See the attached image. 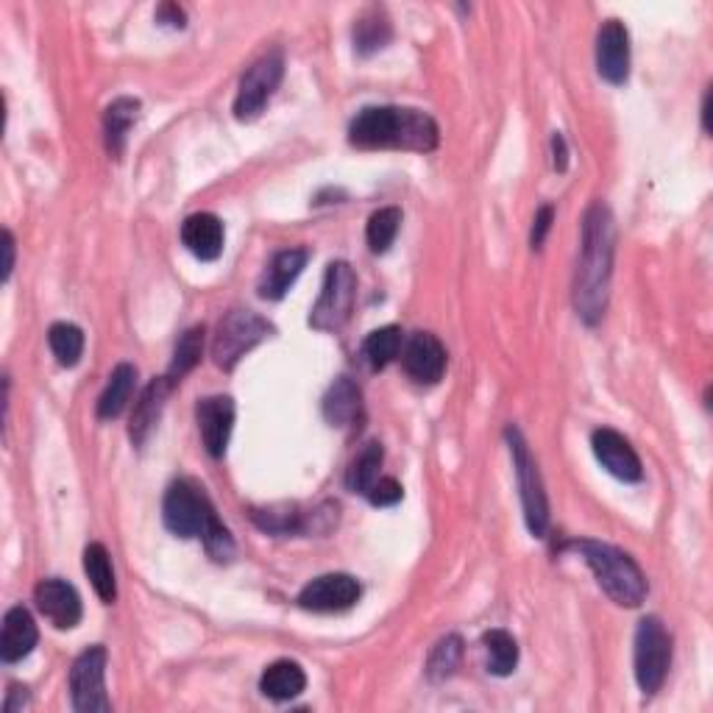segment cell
Returning <instances> with one entry per match:
<instances>
[{
  "label": "cell",
  "mask_w": 713,
  "mask_h": 713,
  "mask_svg": "<svg viewBox=\"0 0 713 713\" xmlns=\"http://www.w3.org/2000/svg\"><path fill=\"white\" fill-rule=\"evenodd\" d=\"M617 252V226L613 215L602 201L588 206L582 217V254L574 279V307L585 324H597L605 315L608 287L613 274Z\"/></svg>",
  "instance_id": "1"
},
{
  "label": "cell",
  "mask_w": 713,
  "mask_h": 713,
  "mask_svg": "<svg viewBox=\"0 0 713 713\" xmlns=\"http://www.w3.org/2000/svg\"><path fill=\"white\" fill-rule=\"evenodd\" d=\"M438 123L421 109L407 106H366L348 126V143L354 149H399L429 154L438 149Z\"/></svg>",
  "instance_id": "2"
},
{
  "label": "cell",
  "mask_w": 713,
  "mask_h": 713,
  "mask_svg": "<svg viewBox=\"0 0 713 713\" xmlns=\"http://www.w3.org/2000/svg\"><path fill=\"white\" fill-rule=\"evenodd\" d=\"M566 549H571V552L585 560L602 591H605L617 605L639 608L641 602L646 600V591H650V588H646V577L644 571H641V566L635 563L628 552H622L619 547H611V543L591 541V538L569 541Z\"/></svg>",
  "instance_id": "3"
},
{
  "label": "cell",
  "mask_w": 713,
  "mask_h": 713,
  "mask_svg": "<svg viewBox=\"0 0 713 713\" xmlns=\"http://www.w3.org/2000/svg\"><path fill=\"white\" fill-rule=\"evenodd\" d=\"M274 335V324L257 315L254 309H232L221 318L212 340V357L215 366L223 371H232L237 363L252 352L254 346Z\"/></svg>",
  "instance_id": "4"
},
{
  "label": "cell",
  "mask_w": 713,
  "mask_h": 713,
  "mask_svg": "<svg viewBox=\"0 0 713 713\" xmlns=\"http://www.w3.org/2000/svg\"><path fill=\"white\" fill-rule=\"evenodd\" d=\"M162 519H165L167 530L179 538H204L221 521L204 488L190 480H179L167 488Z\"/></svg>",
  "instance_id": "5"
},
{
  "label": "cell",
  "mask_w": 713,
  "mask_h": 713,
  "mask_svg": "<svg viewBox=\"0 0 713 713\" xmlns=\"http://www.w3.org/2000/svg\"><path fill=\"white\" fill-rule=\"evenodd\" d=\"M635 683L644 694H655L666 680L669 666H672V635L666 633L663 622L658 617H646L639 622L635 630V650H633Z\"/></svg>",
  "instance_id": "6"
},
{
  "label": "cell",
  "mask_w": 713,
  "mask_h": 713,
  "mask_svg": "<svg viewBox=\"0 0 713 713\" xmlns=\"http://www.w3.org/2000/svg\"><path fill=\"white\" fill-rule=\"evenodd\" d=\"M508 444H510V455H513L516 477H519L527 530H530L536 538H543L549 527V499H547V491H543V480H541V471H538V462L536 457H532L527 440L521 438V432L516 427H508Z\"/></svg>",
  "instance_id": "7"
},
{
  "label": "cell",
  "mask_w": 713,
  "mask_h": 713,
  "mask_svg": "<svg viewBox=\"0 0 713 713\" xmlns=\"http://www.w3.org/2000/svg\"><path fill=\"white\" fill-rule=\"evenodd\" d=\"M354 298H357V274L348 263H329L324 276V287L309 313V326L318 332H337L352 318Z\"/></svg>",
  "instance_id": "8"
},
{
  "label": "cell",
  "mask_w": 713,
  "mask_h": 713,
  "mask_svg": "<svg viewBox=\"0 0 713 713\" xmlns=\"http://www.w3.org/2000/svg\"><path fill=\"white\" fill-rule=\"evenodd\" d=\"M106 661L109 655L101 644L75 658L70 669V696L79 713H106L112 707L106 696Z\"/></svg>",
  "instance_id": "9"
},
{
  "label": "cell",
  "mask_w": 713,
  "mask_h": 713,
  "mask_svg": "<svg viewBox=\"0 0 713 713\" xmlns=\"http://www.w3.org/2000/svg\"><path fill=\"white\" fill-rule=\"evenodd\" d=\"M282 75H285V57L279 51L265 53L259 62L248 68V73L241 79V90L234 98V118L237 121H254L271 101V95L279 86Z\"/></svg>",
  "instance_id": "10"
},
{
  "label": "cell",
  "mask_w": 713,
  "mask_h": 713,
  "mask_svg": "<svg viewBox=\"0 0 713 713\" xmlns=\"http://www.w3.org/2000/svg\"><path fill=\"white\" fill-rule=\"evenodd\" d=\"M360 582L352 574H320L309 580L298 593V608L313 613H340L360 602Z\"/></svg>",
  "instance_id": "11"
},
{
  "label": "cell",
  "mask_w": 713,
  "mask_h": 713,
  "mask_svg": "<svg viewBox=\"0 0 713 713\" xmlns=\"http://www.w3.org/2000/svg\"><path fill=\"white\" fill-rule=\"evenodd\" d=\"M591 446L597 460L602 462L611 477L622 482H639L644 477V466H641V457L635 455V449L630 446V440L624 435H619L617 429H597L591 435Z\"/></svg>",
  "instance_id": "12"
},
{
  "label": "cell",
  "mask_w": 713,
  "mask_h": 713,
  "mask_svg": "<svg viewBox=\"0 0 713 713\" xmlns=\"http://www.w3.org/2000/svg\"><path fill=\"white\" fill-rule=\"evenodd\" d=\"M401 366H405L407 377L418 385H435L440 383L446 371V348L432 332H416L410 340L405 343L401 352Z\"/></svg>",
  "instance_id": "13"
},
{
  "label": "cell",
  "mask_w": 713,
  "mask_h": 713,
  "mask_svg": "<svg viewBox=\"0 0 713 713\" xmlns=\"http://www.w3.org/2000/svg\"><path fill=\"white\" fill-rule=\"evenodd\" d=\"M597 70L608 84H624L630 75V31L622 20H605L597 34Z\"/></svg>",
  "instance_id": "14"
},
{
  "label": "cell",
  "mask_w": 713,
  "mask_h": 713,
  "mask_svg": "<svg viewBox=\"0 0 713 713\" xmlns=\"http://www.w3.org/2000/svg\"><path fill=\"white\" fill-rule=\"evenodd\" d=\"M34 602L42 617L57 630H73L81 622V613H84L79 591L68 580H59V577L42 580L34 588Z\"/></svg>",
  "instance_id": "15"
},
{
  "label": "cell",
  "mask_w": 713,
  "mask_h": 713,
  "mask_svg": "<svg viewBox=\"0 0 713 713\" xmlns=\"http://www.w3.org/2000/svg\"><path fill=\"white\" fill-rule=\"evenodd\" d=\"M195 416H198V429L201 438H204L206 451H210L215 460L226 455V446L234 427V401L228 399V396H210V399L198 401Z\"/></svg>",
  "instance_id": "16"
},
{
  "label": "cell",
  "mask_w": 713,
  "mask_h": 713,
  "mask_svg": "<svg viewBox=\"0 0 713 713\" xmlns=\"http://www.w3.org/2000/svg\"><path fill=\"white\" fill-rule=\"evenodd\" d=\"M182 243L201 263H215L223 254V223L212 212H195L184 221Z\"/></svg>",
  "instance_id": "17"
},
{
  "label": "cell",
  "mask_w": 713,
  "mask_h": 713,
  "mask_svg": "<svg viewBox=\"0 0 713 713\" xmlns=\"http://www.w3.org/2000/svg\"><path fill=\"white\" fill-rule=\"evenodd\" d=\"M37 639H40V633H37V622L29 608H9L7 617H3V630H0V658L7 663L23 661L37 646Z\"/></svg>",
  "instance_id": "18"
},
{
  "label": "cell",
  "mask_w": 713,
  "mask_h": 713,
  "mask_svg": "<svg viewBox=\"0 0 713 713\" xmlns=\"http://www.w3.org/2000/svg\"><path fill=\"white\" fill-rule=\"evenodd\" d=\"M307 259H309L307 248H285V252L276 254L257 285L259 296L268 298V302H279V298H285V293L291 291L293 282H296L298 276H302V271L307 268Z\"/></svg>",
  "instance_id": "19"
},
{
  "label": "cell",
  "mask_w": 713,
  "mask_h": 713,
  "mask_svg": "<svg viewBox=\"0 0 713 713\" xmlns=\"http://www.w3.org/2000/svg\"><path fill=\"white\" fill-rule=\"evenodd\" d=\"M173 383L167 377L154 379L151 385H145L140 399L134 401L132 410V424H129V435H132L134 446H143L149 440V435L154 432L156 421H160L162 410H165L167 394H171Z\"/></svg>",
  "instance_id": "20"
},
{
  "label": "cell",
  "mask_w": 713,
  "mask_h": 713,
  "mask_svg": "<svg viewBox=\"0 0 713 713\" xmlns=\"http://www.w3.org/2000/svg\"><path fill=\"white\" fill-rule=\"evenodd\" d=\"M363 416L360 388L348 377H340L324 396V418L332 427H354Z\"/></svg>",
  "instance_id": "21"
},
{
  "label": "cell",
  "mask_w": 713,
  "mask_h": 713,
  "mask_svg": "<svg viewBox=\"0 0 713 713\" xmlns=\"http://www.w3.org/2000/svg\"><path fill=\"white\" fill-rule=\"evenodd\" d=\"M307 689V674L296 661H276L259 678V691L274 702L296 700Z\"/></svg>",
  "instance_id": "22"
},
{
  "label": "cell",
  "mask_w": 713,
  "mask_h": 713,
  "mask_svg": "<svg viewBox=\"0 0 713 713\" xmlns=\"http://www.w3.org/2000/svg\"><path fill=\"white\" fill-rule=\"evenodd\" d=\"M140 118V101L137 98H118L106 106L103 114V134H106V149L109 154L121 160L123 149H126V137L132 132V126Z\"/></svg>",
  "instance_id": "23"
},
{
  "label": "cell",
  "mask_w": 713,
  "mask_h": 713,
  "mask_svg": "<svg viewBox=\"0 0 713 713\" xmlns=\"http://www.w3.org/2000/svg\"><path fill=\"white\" fill-rule=\"evenodd\" d=\"M134 388H137V368L129 366V363H121L109 374V383L103 388L101 399H98V418L109 421V418H118L132 401Z\"/></svg>",
  "instance_id": "24"
},
{
  "label": "cell",
  "mask_w": 713,
  "mask_h": 713,
  "mask_svg": "<svg viewBox=\"0 0 713 713\" xmlns=\"http://www.w3.org/2000/svg\"><path fill=\"white\" fill-rule=\"evenodd\" d=\"M394 37V26L385 9H366L360 18L354 20V51L360 57H371V53L383 51Z\"/></svg>",
  "instance_id": "25"
},
{
  "label": "cell",
  "mask_w": 713,
  "mask_h": 713,
  "mask_svg": "<svg viewBox=\"0 0 713 713\" xmlns=\"http://www.w3.org/2000/svg\"><path fill=\"white\" fill-rule=\"evenodd\" d=\"M383 460H385V451H383V444H377V440H371V444H366L360 449V455L354 457L352 466H348L346 471V488L352 493H360V497H368V491L374 488V482L383 477L379 473V468H383Z\"/></svg>",
  "instance_id": "26"
},
{
  "label": "cell",
  "mask_w": 713,
  "mask_h": 713,
  "mask_svg": "<svg viewBox=\"0 0 713 713\" xmlns=\"http://www.w3.org/2000/svg\"><path fill=\"white\" fill-rule=\"evenodd\" d=\"M84 571L86 577H90L98 597H101L106 605H112V602L118 600V582H114L112 558H109L103 543H90V547L84 549Z\"/></svg>",
  "instance_id": "27"
},
{
  "label": "cell",
  "mask_w": 713,
  "mask_h": 713,
  "mask_svg": "<svg viewBox=\"0 0 713 713\" xmlns=\"http://www.w3.org/2000/svg\"><path fill=\"white\" fill-rule=\"evenodd\" d=\"M482 650L488 658V672L497 678H508L519 666V644L508 630H488L482 635Z\"/></svg>",
  "instance_id": "28"
},
{
  "label": "cell",
  "mask_w": 713,
  "mask_h": 713,
  "mask_svg": "<svg viewBox=\"0 0 713 713\" xmlns=\"http://www.w3.org/2000/svg\"><path fill=\"white\" fill-rule=\"evenodd\" d=\"M401 352V329L399 326H383V329H374L371 335L363 340V357H366L368 366L374 371H383L390 363L399 357Z\"/></svg>",
  "instance_id": "29"
},
{
  "label": "cell",
  "mask_w": 713,
  "mask_h": 713,
  "mask_svg": "<svg viewBox=\"0 0 713 713\" xmlns=\"http://www.w3.org/2000/svg\"><path fill=\"white\" fill-rule=\"evenodd\" d=\"M204 326H193V329L184 332L176 343V352H173L171 368H167V379L173 385L182 383V377H187L195 366L201 363V354H204Z\"/></svg>",
  "instance_id": "30"
},
{
  "label": "cell",
  "mask_w": 713,
  "mask_h": 713,
  "mask_svg": "<svg viewBox=\"0 0 713 713\" xmlns=\"http://www.w3.org/2000/svg\"><path fill=\"white\" fill-rule=\"evenodd\" d=\"M252 519L259 530L271 536H291L304 530V513L298 505H268V508H254Z\"/></svg>",
  "instance_id": "31"
},
{
  "label": "cell",
  "mask_w": 713,
  "mask_h": 713,
  "mask_svg": "<svg viewBox=\"0 0 713 713\" xmlns=\"http://www.w3.org/2000/svg\"><path fill=\"white\" fill-rule=\"evenodd\" d=\"M48 343H51V352L59 366H79L81 354H84V332H81L79 326L68 324V320H59V324H53L51 332H48Z\"/></svg>",
  "instance_id": "32"
},
{
  "label": "cell",
  "mask_w": 713,
  "mask_h": 713,
  "mask_svg": "<svg viewBox=\"0 0 713 713\" xmlns=\"http://www.w3.org/2000/svg\"><path fill=\"white\" fill-rule=\"evenodd\" d=\"M399 228H401L399 206H383V210H377L371 217H368V226H366L368 248H371L374 254H385L390 246H394Z\"/></svg>",
  "instance_id": "33"
},
{
  "label": "cell",
  "mask_w": 713,
  "mask_h": 713,
  "mask_svg": "<svg viewBox=\"0 0 713 713\" xmlns=\"http://www.w3.org/2000/svg\"><path fill=\"white\" fill-rule=\"evenodd\" d=\"M460 661H462V639L460 635H446V639H440L438 644L432 646V652H429L427 678L432 680V683H444V680H449L451 674L457 672Z\"/></svg>",
  "instance_id": "34"
},
{
  "label": "cell",
  "mask_w": 713,
  "mask_h": 713,
  "mask_svg": "<svg viewBox=\"0 0 713 713\" xmlns=\"http://www.w3.org/2000/svg\"><path fill=\"white\" fill-rule=\"evenodd\" d=\"M401 497H405V491H401L399 482L394 480V477H379L377 482H374V488L368 491V502L377 505V508H390V505L401 502Z\"/></svg>",
  "instance_id": "35"
},
{
  "label": "cell",
  "mask_w": 713,
  "mask_h": 713,
  "mask_svg": "<svg viewBox=\"0 0 713 713\" xmlns=\"http://www.w3.org/2000/svg\"><path fill=\"white\" fill-rule=\"evenodd\" d=\"M552 221H554V206L552 204H543L541 210L536 212V217H532V232H530V246L532 248H541L543 241H547L549 228H552Z\"/></svg>",
  "instance_id": "36"
},
{
  "label": "cell",
  "mask_w": 713,
  "mask_h": 713,
  "mask_svg": "<svg viewBox=\"0 0 713 713\" xmlns=\"http://www.w3.org/2000/svg\"><path fill=\"white\" fill-rule=\"evenodd\" d=\"M156 20H160L162 26H171V29H184V26H187V14H184V9H179L176 3H162V7L156 9Z\"/></svg>",
  "instance_id": "37"
},
{
  "label": "cell",
  "mask_w": 713,
  "mask_h": 713,
  "mask_svg": "<svg viewBox=\"0 0 713 713\" xmlns=\"http://www.w3.org/2000/svg\"><path fill=\"white\" fill-rule=\"evenodd\" d=\"M26 705H29V689H26V685L14 683L12 689H9L7 702H3V711H7V713H18V711H23Z\"/></svg>",
  "instance_id": "38"
},
{
  "label": "cell",
  "mask_w": 713,
  "mask_h": 713,
  "mask_svg": "<svg viewBox=\"0 0 713 713\" xmlns=\"http://www.w3.org/2000/svg\"><path fill=\"white\" fill-rule=\"evenodd\" d=\"M552 162L558 173H566V167H569V149H566V137L560 132L552 134Z\"/></svg>",
  "instance_id": "39"
},
{
  "label": "cell",
  "mask_w": 713,
  "mask_h": 713,
  "mask_svg": "<svg viewBox=\"0 0 713 713\" xmlns=\"http://www.w3.org/2000/svg\"><path fill=\"white\" fill-rule=\"evenodd\" d=\"M3 252H7V263H3V282H9V276H12L14 271V237L12 232H3Z\"/></svg>",
  "instance_id": "40"
},
{
  "label": "cell",
  "mask_w": 713,
  "mask_h": 713,
  "mask_svg": "<svg viewBox=\"0 0 713 713\" xmlns=\"http://www.w3.org/2000/svg\"><path fill=\"white\" fill-rule=\"evenodd\" d=\"M707 114H711V92H705V101H702V129L711 132V126H707Z\"/></svg>",
  "instance_id": "41"
}]
</instances>
